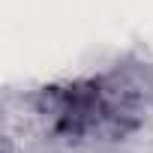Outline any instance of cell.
I'll use <instances>...</instances> for the list:
<instances>
[{
	"instance_id": "obj_1",
	"label": "cell",
	"mask_w": 153,
	"mask_h": 153,
	"mask_svg": "<svg viewBox=\"0 0 153 153\" xmlns=\"http://www.w3.org/2000/svg\"><path fill=\"white\" fill-rule=\"evenodd\" d=\"M45 117L51 129L69 141L117 138L132 126L135 105L120 87L105 81H78L69 87H54L45 96Z\"/></svg>"
}]
</instances>
